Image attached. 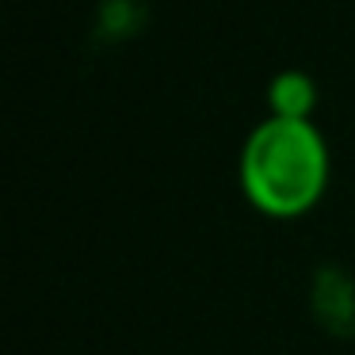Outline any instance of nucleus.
<instances>
[{"mask_svg":"<svg viewBox=\"0 0 355 355\" xmlns=\"http://www.w3.org/2000/svg\"><path fill=\"white\" fill-rule=\"evenodd\" d=\"M329 180L332 153L313 119L263 115L241 146V195L256 214L271 222L306 218L324 199Z\"/></svg>","mask_w":355,"mask_h":355,"instance_id":"obj_1","label":"nucleus"},{"mask_svg":"<svg viewBox=\"0 0 355 355\" xmlns=\"http://www.w3.org/2000/svg\"><path fill=\"white\" fill-rule=\"evenodd\" d=\"M263 100H268V115L279 119H313L317 111V80L306 69H279L275 77L263 88Z\"/></svg>","mask_w":355,"mask_h":355,"instance_id":"obj_2","label":"nucleus"}]
</instances>
